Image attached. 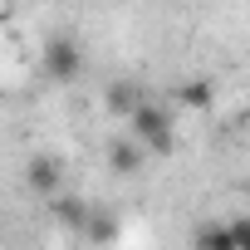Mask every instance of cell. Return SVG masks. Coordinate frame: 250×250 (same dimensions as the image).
Here are the masks:
<instances>
[{
  "mask_svg": "<svg viewBox=\"0 0 250 250\" xmlns=\"http://www.w3.org/2000/svg\"><path fill=\"white\" fill-rule=\"evenodd\" d=\"M128 128H133V138L147 147V157H167L172 147H177V128H172V113L162 108V103H143L133 118H128Z\"/></svg>",
  "mask_w": 250,
  "mask_h": 250,
  "instance_id": "1",
  "label": "cell"
},
{
  "mask_svg": "<svg viewBox=\"0 0 250 250\" xmlns=\"http://www.w3.org/2000/svg\"><path fill=\"white\" fill-rule=\"evenodd\" d=\"M44 74H49L54 83H74V79L83 74V49H79V40L49 35V40H44Z\"/></svg>",
  "mask_w": 250,
  "mask_h": 250,
  "instance_id": "2",
  "label": "cell"
},
{
  "mask_svg": "<svg viewBox=\"0 0 250 250\" xmlns=\"http://www.w3.org/2000/svg\"><path fill=\"white\" fill-rule=\"evenodd\" d=\"M25 187L35 191V196H64V162L54 157V152H35V157H25Z\"/></svg>",
  "mask_w": 250,
  "mask_h": 250,
  "instance_id": "3",
  "label": "cell"
},
{
  "mask_svg": "<svg viewBox=\"0 0 250 250\" xmlns=\"http://www.w3.org/2000/svg\"><path fill=\"white\" fill-rule=\"evenodd\" d=\"M143 103H147V98H143V88H138L133 79H113V83L103 88V108H108L113 118H133Z\"/></svg>",
  "mask_w": 250,
  "mask_h": 250,
  "instance_id": "4",
  "label": "cell"
},
{
  "mask_svg": "<svg viewBox=\"0 0 250 250\" xmlns=\"http://www.w3.org/2000/svg\"><path fill=\"white\" fill-rule=\"evenodd\" d=\"M143 162H147V147H143L133 133H128V138H118V143L108 147V167H113L118 177H138Z\"/></svg>",
  "mask_w": 250,
  "mask_h": 250,
  "instance_id": "5",
  "label": "cell"
},
{
  "mask_svg": "<svg viewBox=\"0 0 250 250\" xmlns=\"http://www.w3.org/2000/svg\"><path fill=\"white\" fill-rule=\"evenodd\" d=\"M49 206H54V221H59L64 230H74V235H83V230H88V216H93V211H88L79 196H69V191H64V196H54Z\"/></svg>",
  "mask_w": 250,
  "mask_h": 250,
  "instance_id": "6",
  "label": "cell"
},
{
  "mask_svg": "<svg viewBox=\"0 0 250 250\" xmlns=\"http://www.w3.org/2000/svg\"><path fill=\"white\" fill-rule=\"evenodd\" d=\"M191 245H196V250H235V235H230V221H226V226H221V221H206V226H196Z\"/></svg>",
  "mask_w": 250,
  "mask_h": 250,
  "instance_id": "7",
  "label": "cell"
},
{
  "mask_svg": "<svg viewBox=\"0 0 250 250\" xmlns=\"http://www.w3.org/2000/svg\"><path fill=\"white\" fill-rule=\"evenodd\" d=\"M83 240H93V245H113V240H118V216H113V211H93Z\"/></svg>",
  "mask_w": 250,
  "mask_h": 250,
  "instance_id": "8",
  "label": "cell"
},
{
  "mask_svg": "<svg viewBox=\"0 0 250 250\" xmlns=\"http://www.w3.org/2000/svg\"><path fill=\"white\" fill-rule=\"evenodd\" d=\"M177 98H182V108H206L211 103V83L206 79H191V83L177 88Z\"/></svg>",
  "mask_w": 250,
  "mask_h": 250,
  "instance_id": "9",
  "label": "cell"
},
{
  "mask_svg": "<svg viewBox=\"0 0 250 250\" xmlns=\"http://www.w3.org/2000/svg\"><path fill=\"white\" fill-rule=\"evenodd\" d=\"M230 235H235V250H250V216L230 221Z\"/></svg>",
  "mask_w": 250,
  "mask_h": 250,
  "instance_id": "10",
  "label": "cell"
}]
</instances>
